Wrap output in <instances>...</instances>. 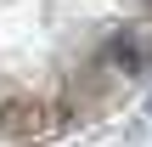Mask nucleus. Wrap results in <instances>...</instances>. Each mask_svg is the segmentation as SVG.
Masks as SVG:
<instances>
[{"label":"nucleus","instance_id":"obj_2","mask_svg":"<svg viewBox=\"0 0 152 147\" xmlns=\"http://www.w3.org/2000/svg\"><path fill=\"white\" fill-rule=\"evenodd\" d=\"M147 119H152V96H147Z\"/></svg>","mask_w":152,"mask_h":147},{"label":"nucleus","instance_id":"obj_1","mask_svg":"<svg viewBox=\"0 0 152 147\" xmlns=\"http://www.w3.org/2000/svg\"><path fill=\"white\" fill-rule=\"evenodd\" d=\"M113 62H118V68H130V74L147 62V45H141V34H135V28H130V34H118V45H113Z\"/></svg>","mask_w":152,"mask_h":147},{"label":"nucleus","instance_id":"obj_3","mask_svg":"<svg viewBox=\"0 0 152 147\" xmlns=\"http://www.w3.org/2000/svg\"><path fill=\"white\" fill-rule=\"evenodd\" d=\"M147 17H152V0H147Z\"/></svg>","mask_w":152,"mask_h":147}]
</instances>
